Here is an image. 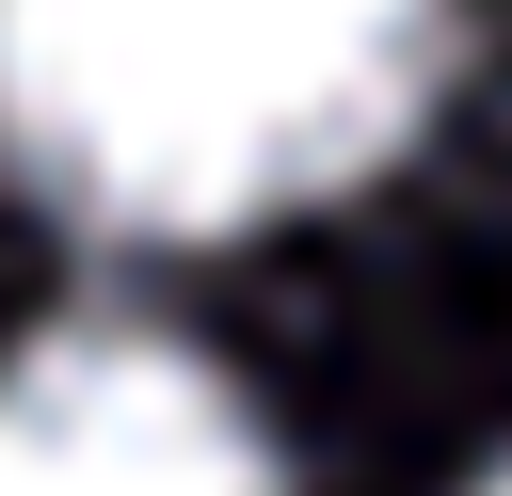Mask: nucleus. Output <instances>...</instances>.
Wrapping results in <instances>:
<instances>
[{
  "label": "nucleus",
  "mask_w": 512,
  "mask_h": 496,
  "mask_svg": "<svg viewBox=\"0 0 512 496\" xmlns=\"http://www.w3.org/2000/svg\"><path fill=\"white\" fill-rule=\"evenodd\" d=\"M0 496H288L240 384L176 336L80 320L0 368Z\"/></svg>",
  "instance_id": "f03ea898"
},
{
  "label": "nucleus",
  "mask_w": 512,
  "mask_h": 496,
  "mask_svg": "<svg viewBox=\"0 0 512 496\" xmlns=\"http://www.w3.org/2000/svg\"><path fill=\"white\" fill-rule=\"evenodd\" d=\"M480 496H512V480H480Z\"/></svg>",
  "instance_id": "7ed1b4c3"
},
{
  "label": "nucleus",
  "mask_w": 512,
  "mask_h": 496,
  "mask_svg": "<svg viewBox=\"0 0 512 496\" xmlns=\"http://www.w3.org/2000/svg\"><path fill=\"white\" fill-rule=\"evenodd\" d=\"M448 80V0H0V144L112 240L352 192Z\"/></svg>",
  "instance_id": "f257e3e1"
}]
</instances>
